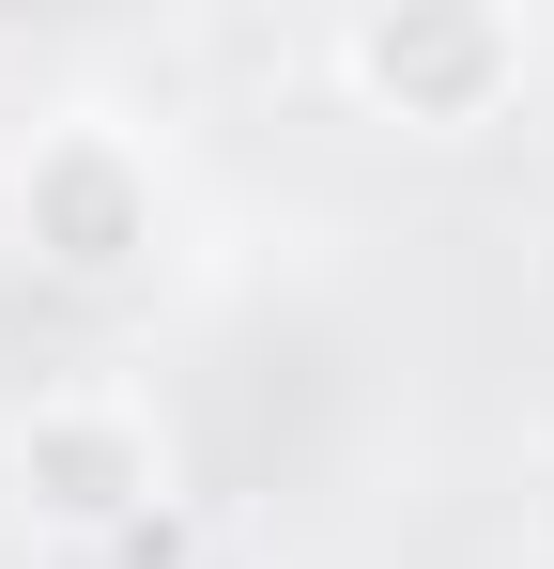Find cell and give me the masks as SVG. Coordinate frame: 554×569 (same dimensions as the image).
<instances>
[{"label":"cell","mask_w":554,"mask_h":569,"mask_svg":"<svg viewBox=\"0 0 554 569\" xmlns=\"http://www.w3.org/2000/svg\"><path fill=\"white\" fill-rule=\"evenodd\" d=\"M339 78H355V108L416 123V139H477L540 78V31L524 16H477V0H416V16H355L339 31Z\"/></svg>","instance_id":"1"},{"label":"cell","mask_w":554,"mask_h":569,"mask_svg":"<svg viewBox=\"0 0 554 569\" xmlns=\"http://www.w3.org/2000/svg\"><path fill=\"white\" fill-rule=\"evenodd\" d=\"M155 400H123V385H47L31 416H16V508L31 523H62V539H108V523H139L155 508Z\"/></svg>","instance_id":"2"},{"label":"cell","mask_w":554,"mask_h":569,"mask_svg":"<svg viewBox=\"0 0 554 569\" xmlns=\"http://www.w3.org/2000/svg\"><path fill=\"white\" fill-rule=\"evenodd\" d=\"M16 216H31V262L62 278H123L155 247V154L123 123H47L31 170H16Z\"/></svg>","instance_id":"3"}]
</instances>
